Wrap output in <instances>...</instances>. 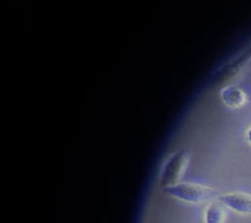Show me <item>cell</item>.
I'll use <instances>...</instances> for the list:
<instances>
[{
	"instance_id": "6da1fadb",
	"label": "cell",
	"mask_w": 251,
	"mask_h": 223,
	"mask_svg": "<svg viewBox=\"0 0 251 223\" xmlns=\"http://www.w3.org/2000/svg\"><path fill=\"white\" fill-rule=\"evenodd\" d=\"M163 193L170 195L171 198L191 204L211 203L219 197L215 189L198 183H179L169 189H164Z\"/></svg>"
},
{
	"instance_id": "7a4b0ae2",
	"label": "cell",
	"mask_w": 251,
	"mask_h": 223,
	"mask_svg": "<svg viewBox=\"0 0 251 223\" xmlns=\"http://www.w3.org/2000/svg\"><path fill=\"white\" fill-rule=\"evenodd\" d=\"M190 160H191V152L188 150L175 151L171 155L167 156L160 170L159 186L162 190L180 183V179L187 171Z\"/></svg>"
},
{
	"instance_id": "3957f363",
	"label": "cell",
	"mask_w": 251,
	"mask_h": 223,
	"mask_svg": "<svg viewBox=\"0 0 251 223\" xmlns=\"http://www.w3.org/2000/svg\"><path fill=\"white\" fill-rule=\"evenodd\" d=\"M251 63V49L242 52L239 56L232 59L230 63H227L213 76V83L218 86H234V83L245 74Z\"/></svg>"
},
{
	"instance_id": "277c9868",
	"label": "cell",
	"mask_w": 251,
	"mask_h": 223,
	"mask_svg": "<svg viewBox=\"0 0 251 223\" xmlns=\"http://www.w3.org/2000/svg\"><path fill=\"white\" fill-rule=\"evenodd\" d=\"M218 200L228 210L241 215H251V194L247 193H228V194L219 195Z\"/></svg>"
},
{
	"instance_id": "5b68a950",
	"label": "cell",
	"mask_w": 251,
	"mask_h": 223,
	"mask_svg": "<svg viewBox=\"0 0 251 223\" xmlns=\"http://www.w3.org/2000/svg\"><path fill=\"white\" fill-rule=\"evenodd\" d=\"M221 100L226 107L232 108V110H239L242 107H245L249 102L247 94L241 87L238 86H227L221 90Z\"/></svg>"
},
{
	"instance_id": "8992f818",
	"label": "cell",
	"mask_w": 251,
	"mask_h": 223,
	"mask_svg": "<svg viewBox=\"0 0 251 223\" xmlns=\"http://www.w3.org/2000/svg\"><path fill=\"white\" fill-rule=\"evenodd\" d=\"M227 209L219 200L207 204L204 211V223H226Z\"/></svg>"
},
{
	"instance_id": "52a82bcc",
	"label": "cell",
	"mask_w": 251,
	"mask_h": 223,
	"mask_svg": "<svg viewBox=\"0 0 251 223\" xmlns=\"http://www.w3.org/2000/svg\"><path fill=\"white\" fill-rule=\"evenodd\" d=\"M246 141L247 143L251 146V126L247 128V131H246Z\"/></svg>"
}]
</instances>
